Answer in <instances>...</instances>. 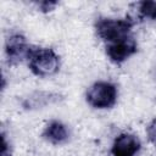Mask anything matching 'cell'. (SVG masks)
<instances>
[{"mask_svg": "<svg viewBox=\"0 0 156 156\" xmlns=\"http://www.w3.org/2000/svg\"><path fill=\"white\" fill-rule=\"evenodd\" d=\"M69 136H71L69 128L67 127V124H65L58 119H52L48 122L41 132V138L52 145L66 144L69 140Z\"/></svg>", "mask_w": 156, "mask_h": 156, "instance_id": "obj_8", "label": "cell"}, {"mask_svg": "<svg viewBox=\"0 0 156 156\" xmlns=\"http://www.w3.org/2000/svg\"><path fill=\"white\" fill-rule=\"evenodd\" d=\"M141 149L138 135L128 132L118 134L110 149V156H135Z\"/></svg>", "mask_w": 156, "mask_h": 156, "instance_id": "obj_6", "label": "cell"}, {"mask_svg": "<svg viewBox=\"0 0 156 156\" xmlns=\"http://www.w3.org/2000/svg\"><path fill=\"white\" fill-rule=\"evenodd\" d=\"M0 156H12V149L10 141L6 138L5 132H1V146H0Z\"/></svg>", "mask_w": 156, "mask_h": 156, "instance_id": "obj_12", "label": "cell"}, {"mask_svg": "<svg viewBox=\"0 0 156 156\" xmlns=\"http://www.w3.org/2000/svg\"><path fill=\"white\" fill-rule=\"evenodd\" d=\"M134 23L135 22L130 17H100L95 21L94 29L100 40H102L105 44H111L128 35H132Z\"/></svg>", "mask_w": 156, "mask_h": 156, "instance_id": "obj_2", "label": "cell"}, {"mask_svg": "<svg viewBox=\"0 0 156 156\" xmlns=\"http://www.w3.org/2000/svg\"><path fill=\"white\" fill-rule=\"evenodd\" d=\"M118 98V89L116 84L107 80H98L93 83L85 94L87 104L96 110L112 108Z\"/></svg>", "mask_w": 156, "mask_h": 156, "instance_id": "obj_3", "label": "cell"}, {"mask_svg": "<svg viewBox=\"0 0 156 156\" xmlns=\"http://www.w3.org/2000/svg\"><path fill=\"white\" fill-rule=\"evenodd\" d=\"M35 5H37V7L40 12L48 13V12H51L58 5V2L57 1H51V0H43V1H37Z\"/></svg>", "mask_w": 156, "mask_h": 156, "instance_id": "obj_10", "label": "cell"}, {"mask_svg": "<svg viewBox=\"0 0 156 156\" xmlns=\"http://www.w3.org/2000/svg\"><path fill=\"white\" fill-rule=\"evenodd\" d=\"M30 50L32 45L22 33H11L5 39V56L9 66H16L27 60Z\"/></svg>", "mask_w": 156, "mask_h": 156, "instance_id": "obj_4", "label": "cell"}, {"mask_svg": "<svg viewBox=\"0 0 156 156\" xmlns=\"http://www.w3.org/2000/svg\"><path fill=\"white\" fill-rule=\"evenodd\" d=\"M62 100V95L54 91H45V90H37L27 95L22 100V107L24 110H39L46 106L57 104Z\"/></svg>", "mask_w": 156, "mask_h": 156, "instance_id": "obj_7", "label": "cell"}, {"mask_svg": "<svg viewBox=\"0 0 156 156\" xmlns=\"http://www.w3.org/2000/svg\"><path fill=\"white\" fill-rule=\"evenodd\" d=\"M138 51V43L133 35H128L121 40L106 44L105 52L108 60L115 65H121L126 62Z\"/></svg>", "mask_w": 156, "mask_h": 156, "instance_id": "obj_5", "label": "cell"}, {"mask_svg": "<svg viewBox=\"0 0 156 156\" xmlns=\"http://www.w3.org/2000/svg\"><path fill=\"white\" fill-rule=\"evenodd\" d=\"M27 61L29 71L39 78L51 77L61 67V58L52 48L32 46Z\"/></svg>", "mask_w": 156, "mask_h": 156, "instance_id": "obj_1", "label": "cell"}, {"mask_svg": "<svg viewBox=\"0 0 156 156\" xmlns=\"http://www.w3.org/2000/svg\"><path fill=\"white\" fill-rule=\"evenodd\" d=\"M138 15L143 20L156 21V0H145L136 4Z\"/></svg>", "mask_w": 156, "mask_h": 156, "instance_id": "obj_9", "label": "cell"}, {"mask_svg": "<svg viewBox=\"0 0 156 156\" xmlns=\"http://www.w3.org/2000/svg\"><path fill=\"white\" fill-rule=\"evenodd\" d=\"M146 136H147V140L156 149V117L152 118V121L146 127Z\"/></svg>", "mask_w": 156, "mask_h": 156, "instance_id": "obj_11", "label": "cell"}]
</instances>
